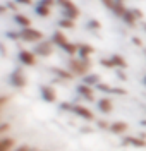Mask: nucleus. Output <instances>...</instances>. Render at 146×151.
<instances>
[{
    "mask_svg": "<svg viewBox=\"0 0 146 151\" xmlns=\"http://www.w3.org/2000/svg\"><path fill=\"white\" fill-rule=\"evenodd\" d=\"M35 53L40 57H50L53 53V41L52 40H43V41H40L36 43V48H35Z\"/></svg>",
    "mask_w": 146,
    "mask_h": 151,
    "instance_id": "6",
    "label": "nucleus"
},
{
    "mask_svg": "<svg viewBox=\"0 0 146 151\" xmlns=\"http://www.w3.org/2000/svg\"><path fill=\"white\" fill-rule=\"evenodd\" d=\"M21 33V40L22 41H26V43H40V41H43L45 36H43V33L36 28H24L19 31Z\"/></svg>",
    "mask_w": 146,
    "mask_h": 151,
    "instance_id": "4",
    "label": "nucleus"
},
{
    "mask_svg": "<svg viewBox=\"0 0 146 151\" xmlns=\"http://www.w3.org/2000/svg\"><path fill=\"white\" fill-rule=\"evenodd\" d=\"M58 26L64 28V29H72L76 26V22H74L72 19H60V21H58Z\"/></svg>",
    "mask_w": 146,
    "mask_h": 151,
    "instance_id": "21",
    "label": "nucleus"
},
{
    "mask_svg": "<svg viewBox=\"0 0 146 151\" xmlns=\"http://www.w3.org/2000/svg\"><path fill=\"white\" fill-rule=\"evenodd\" d=\"M40 96L47 103H55L57 101V93H55V89L52 86H41L40 88Z\"/></svg>",
    "mask_w": 146,
    "mask_h": 151,
    "instance_id": "10",
    "label": "nucleus"
},
{
    "mask_svg": "<svg viewBox=\"0 0 146 151\" xmlns=\"http://www.w3.org/2000/svg\"><path fill=\"white\" fill-rule=\"evenodd\" d=\"M17 58L22 65H28V67H33L36 65V53L35 52H29V50H21L17 53Z\"/></svg>",
    "mask_w": 146,
    "mask_h": 151,
    "instance_id": "7",
    "label": "nucleus"
},
{
    "mask_svg": "<svg viewBox=\"0 0 146 151\" xmlns=\"http://www.w3.org/2000/svg\"><path fill=\"white\" fill-rule=\"evenodd\" d=\"M52 41H53V45L58 48H62L65 53H69V55H74V53H78L79 52V47L76 45V43H70L67 40V36L62 33V31H55L53 35H52Z\"/></svg>",
    "mask_w": 146,
    "mask_h": 151,
    "instance_id": "1",
    "label": "nucleus"
},
{
    "mask_svg": "<svg viewBox=\"0 0 146 151\" xmlns=\"http://www.w3.org/2000/svg\"><path fill=\"white\" fill-rule=\"evenodd\" d=\"M69 70L72 72L74 76H81V77H84V76L89 74V69H91V62L88 60V58H72L70 62H69Z\"/></svg>",
    "mask_w": 146,
    "mask_h": 151,
    "instance_id": "2",
    "label": "nucleus"
},
{
    "mask_svg": "<svg viewBox=\"0 0 146 151\" xmlns=\"http://www.w3.org/2000/svg\"><path fill=\"white\" fill-rule=\"evenodd\" d=\"M57 4L62 7V10H64V14L67 16V19H72V21H76V19L79 17V9L78 5L72 2V0H57Z\"/></svg>",
    "mask_w": 146,
    "mask_h": 151,
    "instance_id": "5",
    "label": "nucleus"
},
{
    "mask_svg": "<svg viewBox=\"0 0 146 151\" xmlns=\"http://www.w3.org/2000/svg\"><path fill=\"white\" fill-rule=\"evenodd\" d=\"M122 142L127 146H134V148H146V141L141 137H136V136H127L122 139Z\"/></svg>",
    "mask_w": 146,
    "mask_h": 151,
    "instance_id": "12",
    "label": "nucleus"
},
{
    "mask_svg": "<svg viewBox=\"0 0 146 151\" xmlns=\"http://www.w3.org/2000/svg\"><path fill=\"white\" fill-rule=\"evenodd\" d=\"M95 89H98V91H103V93H110V94H126V91H124V89H120V88H112V86L103 84V83H98V84L95 86Z\"/></svg>",
    "mask_w": 146,
    "mask_h": 151,
    "instance_id": "14",
    "label": "nucleus"
},
{
    "mask_svg": "<svg viewBox=\"0 0 146 151\" xmlns=\"http://www.w3.org/2000/svg\"><path fill=\"white\" fill-rule=\"evenodd\" d=\"M26 76L24 72L21 70V69H16L12 74H10V84L14 86V88H17V89H22L24 86H26Z\"/></svg>",
    "mask_w": 146,
    "mask_h": 151,
    "instance_id": "8",
    "label": "nucleus"
},
{
    "mask_svg": "<svg viewBox=\"0 0 146 151\" xmlns=\"http://www.w3.org/2000/svg\"><path fill=\"white\" fill-rule=\"evenodd\" d=\"M110 60H112V65H114V69H126L127 67V62H126V58L122 55H110L108 57Z\"/></svg>",
    "mask_w": 146,
    "mask_h": 151,
    "instance_id": "18",
    "label": "nucleus"
},
{
    "mask_svg": "<svg viewBox=\"0 0 146 151\" xmlns=\"http://www.w3.org/2000/svg\"><path fill=\"white\" fill-rule=\"evenodd\" d=\"M143 26H145V29H146V22H145V24H143Z\"/></svg>",
    "mask_w": 146,
    "mask_h": 151,
    "instance_id": "25",
    "label": "nucleus"
},
{
    "mask_svg": "<svg viewBox=\"0 0 146 151\" xmlns=\"http://www.w3.org/2000/svg\"><path fill=\"white\" fill-rule=\"evenodd\" d=\"M83 83H84V84H89V86H93V88H95V86H96L98 83H100V79H98V77H95L93 74H88V76H84V77H83Z\"/></svg>",
    "mask_w": 146,
    "mask_h": 151,
    "instance_id": "20",
    "label": "nucleus"
},
{
    "mask_svg": "<svg viewBox=\"0 0 146 151\" xmlns=\"http://www.w3.org/2000/svg\"><path fill=\"white\" fill-rule=\"evenodd\" d=\"M17 2H21V4H33V0H17Z\"/></svg>",
    "mask_w": 146,
    "mask_h": 151,
    "instance_id": "23",
    "label": "nucleus"
},
{
    "mask_svg": "<svg viewBox=\"0 0 146 151\" xmlns=\"http://www.w3.org/2000/svg\"><path fill=\"white\" fill-rule=\"evenodd\" d=\"M60 108L62 110H67V112L74 113V115H78L81 119H84V120H93V112L86 108V106H83L81 103H62L60 105Z\"/></svg>",
    "mask_w": 146,
    "mask_h": 151,
    "instance_id": "3",
    "label": "nucleus"
},
{
    "mask_svg": "<svg viewBox=\"0 0 146 151\" xmlns=\"http://www.w3.org/2000/svg\"><path fill=\"white\" fill-rule=\"evenodd\" d=\"M96 106H98V110L101 113H105V115H108V113L114 110V105H112V100H110V98H101V100H98Z\"/></svg>",
    "mask_w": 146,
    "mask_h": 151,
    "instance_id": "13",
    "label": "nucleus"
},
{
    "mask_svg": "<svg viewBox=\"0 0 146 151\" xmlns=\"http://www.w3.org/2000/svg\"><path fill=\"white\" fill-rule=\"evenodd\" d=\"M79 55H81V58H88L89 60V57L95 53V48L91 47V45H88V43H79Z\"/></svg>",
    "mask_w": 146,
    "mask_h": 151,
    "instance_id": "17",
    "label": "nucleus"
},
{
    "mask_svg": "<svg viewBox=\"0 0 146 151\" xmlns=\"http://www.w3.org/2000/svg\"><path fill=\"white\" fill-rule=\"evenodd\" d=\"M108 131L114 132V134H124L129 131V125L126 122H112L108 124Z\"/></svg>",
    "mask_w": 146,
    "mask_h": 151,
    "instance_id": "15",
    "label": "nucleus"
},
{
    "mask_svg": "<svg viewBox=\"0 0 146 151\" xmlns=\"http://www.w3.org/2000/svg\"><path fill=\"white\" fill-rule=\"evenodd\" d=\"M12 142L14 141H10V139H7V137H2V151H9V148L12 146Z\"/></svg>",
    "mask_w": 146,
    "mask_h": 151,
    "instance_id": "22",
    "label": "nucleus"
},
{
    "mask_svg": "<svg viewBox=\"0 0 146 151\" xmlns=\"http://www.w3.org/2000/svg\"><path fill=\"white\" fill-rule=\"evenodd\" d=\"M101 2H103V0H101Z\"/></svg>",
    "mask_w": 146,
    "mask_h": 151,
    "instance_id": "26",
    "label": "nucleus"
},
{
    "mask_svg": "<svg viewBox=\"0 0 146 151\" xmlns=\"http://www.w3.org/2000/svg\"><path fill=\"white\" fill-rule=\"evenodd\" d=\"M14 21H16V24L21 26V28H31V19L28 16H24V14H14Z\"/></svg>",
    "mask_w": 146,
    "mask_h": 151,
    "instance_id": "19",
    "label": "nucleus"
},
{
    "mask_svg": "<svg viewBox=\"0 0 146 151\" xmlns=\"http://www.w3.org/2000/svg\"><path fill=\"white\" fill-rule=\"evenodd\" d=\"M143 83H145V84H146V76H145V79H143Z\"/></svg>",
    "mask_w": 146,
    "mask_h": 151,
    "instance_id": "24",
    "label": "nucleus"
},
{
    "mask_svg": "<svg viewBox=\"0 0 146 151\" xmlns=\"http://www.w3.org/2000/svg\"><path fill=\"white\" fill-rule=\"evenodd\" d=\"M52 72L60 77V79H64V81H70V79H74V74L69 70V69H60V67H53L52 69Z\"/></svg>",
    "mask_w": 146,
    "mask_h": 151,
    "instance_id": "16",
    "label": "nucleus"
},
{
    "mask_svg": "<svg viewBox=\"0 0 146 151\" xmlns=\"http://www.w3.org/2000/svg\"><path fill=\"white\" fill-rule=\"evenodd\" d=\"M57 0H40V4L36 5V14L41 17H48L52 14V5L55 4Z\"/></svg>",
    "mask_w": 146,
    "mask_h": 151,
    "instance_id": "9",
    "label": "nucleus"
},
{
    "mask_svg": "<svg viewBox=\"0 0 146 151\" xmlns=\"http://www.w3.org/2000/svg\"><path fill=\"white\" fill-rule=\"evenodd\" d=\"M78 94L83 96L84 100H93V98H95V89H93V86L83 83V84L78 86Z\"/></svg>",
    "mask_w": 146,
    "mask_h": 151,
    "instance_id": "11",
    "label": "nucleus"
}]
</instances>
